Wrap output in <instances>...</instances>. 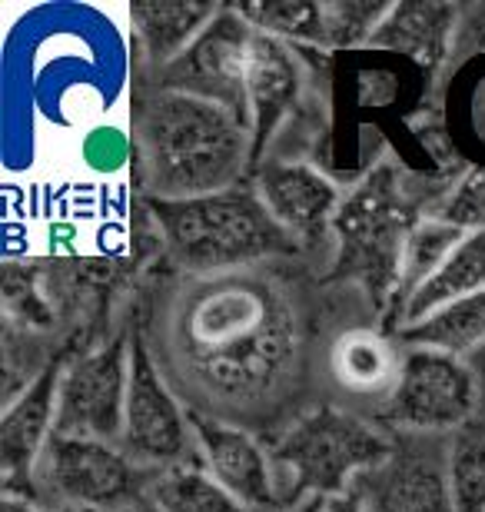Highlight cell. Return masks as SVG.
<instances>
[{
    "instance_id": "1",
    "label": "cell",
    "mask_w": 485,
    "mask_h": 512,
    "mask_svg": "<svg viewBox=\"0 0 485 512\" xmlns=\"http://www.w3.org/2000/svg\"><path fill=\"white\" fill-rule=\"evenodd\" d=\"M143 180L157 200H196L233 187L253 153V130L230 110L160 90L137 114Z\"/></svg>"
},
{
    "instance_id": "2",
    "label": "cell",
    "mask_w": 485,
    "mask_h": 512,
    "mask_svg": "<svg viewBox=\"0 0 485 512\" xmlns=\"http://www.w3.org/2000/svg\"><path fill=\"white\" fill-rule=\"evenodd\" d=\"M170 250L193 270L240 266L293 250V237L256 190H223L196 200H153Z\"/></svg>"
},
{
    "instance_id": "3",
    "label": "cell",
    "mask_w": 485,
    "mask_h": 512,
    "mask_svg": "<svg viewBox=\"0 0 485 512\" xmlns=\"http://www.w3.org/2000/svg\"><path fill=\"white\" fill-rule=\"evenodd\" d=\"M392 456V443L379 429L343 409L323 406L303 416L276 446L280 466V503L343 496L356 476L373 473Z\"/></svg>"
},
{
    "instance_id": "4",
    "label": "cell",
    "mask_w": 485,
    "mask_h": 512,
    "mask_svg": "<svg viewBox=\"0 0 485 512\" xmlns=\"http://www.w3.org/2000/svg\"><path fill=\"white\" fill-rule=\"evenodd\" d=\"M37 473L57 503L84 512L137 509L133 499H140L143 489H150L157 479V473L133 463L120 446L57 433L50 436Z\"/></svg>"
},
{
    "instance_id": "5",
    "label": "cell",
    "mask_w": 485,
    "mask_h": 512,
    "mask_svg": "<svg viewBox=\"0 0 485 512\" xmlns=\"http://www.w3.org/2000/svg\"><path fill=\"white\" fill-rule=\"evenodd\" d=\"M256 30L233 10H220L173 64L160 67V84L170 94H187L240 117L253 130L250 110V44Z\"/></svg>"
},
{
    "instance_id": "6",
    "label": "cell",
    "mask_w": 485,
    "mask_h": 512,
    "mask_svg": "<svg viewBox=\"0 0 485 512\" xmlns=\"http://www.w3.org/2000/svg\"><path fill=\"white\" fill-rule=\"evenodd\" d=\"M476 376L459 356L439 350H412L402 360L386 419L409 433L439 436L472 423Z\"/></svg>"
},
{
    "instance_id": "7",
    "label": "cell",
    "mask_w": 485,
    "mask_h": 512,
    "mask_svg": "<svg viewBox=\"0 0 485 512\" xmlns=\"http://www.w3.org/2000/svg\"><path fill=\"white\" fill-rule=\"evenodd\" d=\"M130 389V350L117 340L77 360L60 380L57 393V436L120 443Z\"/></svg>"
},
{
    "instance_id": "8",
    "label": "cell",
    "mask_w": 485,
    "mask_h": 512,
    "mask_svg": "<svg viewBox=\"0 0 485 512\" xmlns=\"http://www.w3.org/2000/svg\"><path fill=\"white\" fill-rule=\"evenodd\" d=\"M190 429L193 426H187V416L160 380L157 366L137 343L130 350V389L120 449L143 469H170L187 459Z\"/></svg>"
},
{
    "instance_id": "9",
    "label": "cell",
    "mask_w": 485,
    "mask_h": 512,
    "mask_svg": "<svg viewBox=\"0 0 485 512\" xmlns=\"http://www.w3.org/2000/svg\"><path fill=\"white\" fill-rule=\"evenodd\" d=\"M193 439L200 446L203 469L230 493L246 512H276L280 503V479L273 476L270 456L253 436L210 416H190Z\"/></svg>"
},
{
    "instance_id": "10",
    "label": "cell",
    "mask_w": 485,
    "mask_h": 512,
    "mask_svg": "<svg viewBox=\"0 0 485 512\" xmlns=\"http://www.w3.org/2000/svg\"><path fill=\"white\" fill-rule=\"evenodd\" d=\"M369 479V512H452L449 476H446V443H409L392 449L383 466L366 473Z\"/></svg>"
},
{
    "instance_id": "11",
    "label": "cell",
    "mask_w": 485,
    "mask_h": 512,
    "mask_svg": "<svg viewBox=\"0 0 485 512\" xmlns=\"http://www.w3.org/2000/svg\"><path fill=\"white\" fill-rule=\"evenodd\" d=\"M339 233H343V260L353 263L359 273L379 280V276H392L396 266H402L409 233H402V217L392 210L386 183L369 180L349 200V207L339 210Z\"/></svg>"
},
{
    "instance_id": "12",
    "label": "cell",
    "mask_w": 485,
    "mask_h": 512,
    "mask_svg": "<svg viewBox=\"0 0 485 512\" xmlns=\"http://www.w3.org/2000/svg\"><path fill=\"white\" fill-rule=\"evenodd\" d=\"M256 193L293 240L316 243L339 213V190L306 163H266Z\"/></svg>"
},
{
    "instance_id": "13",
    "label": "cell",
    "mask_w": 485,
    "mask_h": 512,
    "mask_svg": "<svg viewBox=\"0 0 485 512\" xmlns=\"http://www.w3.org/2000/svg\"><path fill=\"white\" fill-rule=\"evenodd\" d=\"M60 380L64 376L57 373V366H50L4 413V423H0V459H4L10 489H14V479L34 476L40 456H44L50 436H54Z\"/></svg>"
},
{
    "instance_id": "14",
    "label": "cell",
    "mask_w": 485,
    "mask_h": 512,
    "mask_svg": "<svg viewBox=\"0 0 485 512\" xmlns=\"http://www.w3.org/2000/svg\"><path fill=\"white\" fill-rule=\"evenodd\" d=\"M250 110H253V153L263 150V140L273 137L276 124L286 117L299 94V74L283 40L270 34H253L250 44Z\"/></svg>"
},
{
    "instance_id": "15",
    "label": "cell",
    "mask_w": 485,
    "mask_h": 512,
    "mask_svg": "<svg viewBox=\"0 0 485 512\" xmlns=\"http://www.w3.org/2000/svg\"><path fill=\"white\" fill-rule=\"evenodd\" d=\"M452 27H456V7L449 4H429V0L392 4L369 37V47L396 50L432 70L446 57Z\"/></svg>"
},
{
    "instance_id": "16",
    "label": "cell",
    "mask_w": 485,
    "mask_h": 512,
    "mask_svg": "<svg viewBox=\"0 0 485 512\" xmlns=\"http://www.w3.org/2000/svg\"><path fill=\"white\" fill-rule=\"evenodd\" d=\"M216 14H220L216 4H196V0H180V4L140 0V4H130V20L137 27L140 44L160 67L173 64L213 24Z\"/></svg>"
},
{
    "instance_id": "17",
    "label": "cell",
    "mask_w": 485,
    "mask_h": 512,
    "mask_svg": "<svg viewBox=\"0 0 485 512\" xmlns=\"http://www.w3.org/2000/svg\"><path fill=\"white\" fill-rule=\"evenodd\" d=\"M485 290V230L466 233V240L459 243L446 263L439 266V273L419 286L402 306V330L429 320L432 313L446 310L449 303L466 300L472 293Z\"/></svg>"
},
{
    "instance_id": "18",
    "label": "cell",
    "mask_w": 485,
    "mask_h": 512,
    "mask_svg": "<svg viewBox=\"0 0 485 512\" xmlns=\"http://www.w3.org/2000/svg\"><path fill=\"white\" fill-rule=\"evenodd\" d=\"M399 336L416 350H439L462 360V353L476 350L485 340V290L449 303L446 310L432 313L429 320L399 330Z\"/></svg>"
},
{
    "instance_id": "19",
    "label": "cell",
    "mask_w": 485,
    "mask_h": 512,
    "mask_svg": "<svg viewBox=\"0 0 485 512\" xmlns=\"http://www.w3.org/2000/svg\"><path fill=\"white\" fill-rule=\"evenodd\" d=\"M153 512H246L206 469L170 466L150 486Z\"/></svg>"
},
{
    "instance_id": "20",
    "label": "cell",
    "mask_w": 485,
    "mask_h": 512,
    "mask_svg": "<svg viewBox=\"0 0 485 512\" xmlns=\"http://www.w3.org/2000/svg\"><path fill=\"white\" fill-rule=\"evenodd\" d=\"M452 512H485V426L466 423L446 443Z\"/></svg>"
},
{
    "instance_id": "21",
    "label": "cell",
    "mask_w": 485,
    "mask_h": 512,
    "mask_svg": "<svg viewBox=\"0 0 485 512\" xmlns=\"http://www.w3.org/2000/svg\"><path fill=\"white\" fill-rule=\"evenodd\" d=\"M246 24L276 40H306V44L329 47V20L326 4H306V0H256V4L236 7Z\"/></svg>"
},
{
    "instance_id": "22",
    "label": "cell",
    "mask_w": 485,
    "mask_h": 512,
    "mask_svg": "<svg viewBox=\"0 0 485 512\" xmlns=\"http://www.w3.org/2000/svg\"><path fill=\"white\" fill-rule=\"evenodd\" d=\"M466 240V233L449 227L442 220H426L419 227L409 230L406 237V250H402V266H399V290L402 296H409L419 290L422 283L432 280L439 273V266L449 260L452 250Z\"/></svg>"
},
{
    "instance_id": "23",
    "label": "cell",
    "mask_w": 485,
    "mask_h": 512,
    "mask_svg": "<svg viewBox=\"0 0 485 512\" xmlns=\"http://www.w3.org/2000/svg\"><path fill=\"white\" fill-rule=\"evenodd\" d=\"M389 370V350L373 336H353V340H343V346H339V376L346 383L359 389L379 386L389 376Z\"/></svg>"
},
{
    "instance_id": "24",
    "label": "cell",
    "mask_w": 485,
    "mask_h": 512,
    "mask_svg": "<svg viewBox=\"0 0 485 512\" xmlns=\"http://www.w3.org/2000/svg\"><path fill=\"white\" fill-rule=\"evenodd\" d=\"M436 220L449 223V227H456L462 233L485 230V170H472L459 183V190L439 207Z\"/></svg>"
},
{
    "instance_id": "25",
    "label": "cell",
    "mask_w": 485,
    "mask_h": 512,
    "mask_svg": "<svg viewBox=\"0 0 485 512\" xmlns=\"http://www.w3.org/2000/svg\"><path fill=\"white\" fill-rule=\"evenodd\" d=\"M319 512H369V506H366V499L359 496V489H349V493H343V496L323 499Z\"/></svg>"
},
{
    "instance_id": "26",
    "label": "cell",
    "mask_w": 485,
    "mask_h": 512,
    "mask_svg": "<svg viewBox=\"0 0 485 512\" xmlns=\"http://www.w3.org/2000/svg\"><path fill=\"white\" fill-rule=\"evenodd\" d=\"M4 512H37L30 503H20V499H7L4 503Z\"/></svg>"
},
{
    "instance_id": "27",
    "label": "cell",
    "mask_w": 485,
    "mask_h": 512,
    "mask_svg": "<svg viewBox=\"0 0 485 512\" xmlns=\"http://www.w3.org/2000/svg\"><path fill=\"white\" fill-rule=\"evenodd\" d=\"M319 506H323V499H309V503H303L296 512H319Z\"/></svg>"
},
{
    "instance_id": "28",
    "label": "cell",
    "mask_w": 485,
    "mask_h": 512,
    "mask_svg": "<svg viewBox=\"0 0 485 512\" xmlns=\"http://www.w3.org/2000/svg\"><path fill=\"white\" fill-rule=\"evenodd\" d=\"M123 512H140V509H123Z\"/></svg>"
}]
</instances>
